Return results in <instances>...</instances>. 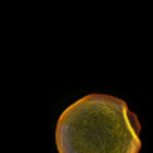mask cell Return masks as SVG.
<instances>
[{
	"label": "cell",
	"instance_id": "obj_1",
	"mask_svg": "<svg viewBox=\"0 0 153 153\" xmlns=\"http://www.w3.org/2000/svg\"><path fill=\"white\" fill-rule=\"evenodd\" d=\"M141 125L128 104L92 93L71 104L56 125L59 153H138Z\"/></svg>",
	"mask_w": 153,
	"mask_h": 153
}]
</instances>
